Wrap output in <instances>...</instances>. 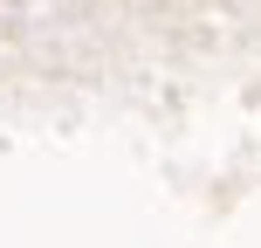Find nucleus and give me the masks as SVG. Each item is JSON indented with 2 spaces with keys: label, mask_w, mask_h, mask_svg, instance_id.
<instances>
[]
</instances>
